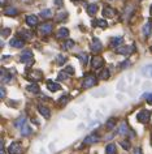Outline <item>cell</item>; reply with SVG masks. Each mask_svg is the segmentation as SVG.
<instances>
[{
    "label": "cell",
    "instance_id": "cell-1",
    "mask_svg": "<svg viewBox=\"0 0 152 154\" xmlns=\"http://www.w3.org/2000/svg\"><path fill=\"white\" fill-rule=\"evenodd\" d=\"M95 84H96V77H95V75H91V73H89V75H86V77L83 79L82 86L85 88V89H89V88H92Z\"/></svg>",
    "mask_w": 152,
    "mask_h": 154
},
{
    "label": "cell",
    "instance_id": "cell-2",
    "mask_svg": "<svg viewBox=\"0 0 152 154\" xmlns=\"http://www.w3.org/2000/svg\"><path fill=\"white\" fill-rule=\"evenodd\" d=\"M20 61H21V63H24V64H26V65H31L34 63L33 52L31 51H24V52L21 54Z\"/></svg>",
    "mask_w": 152,
    "mask_h": 154
},
{
    "label": "cell",
    "instance_id": "cell-3",
    "mask_svg": "<svg viewBox=\"0 0 152 154\" xmlns=\"http://www.w3.org/2000/svg\"><path fill=\"white\" fill-rule=\"evenodd\" d=\"M52 30H54V25L49 24V22H45V24L39 26V30H38V32H39L40 35L45 37V35H49V34L52 33Z\"/></svg>",
    "mask_w": 152,
    "mask_h": 154
},
{
    "label": "cell",
    "instance_id": "cell-4",
    "mask_svg": "<svg viewBox=\"0 0 152 154\" xmlns=\"http://www.w3.org/2000/svg\"><path fill=\"white\" fill-rule=\"evenodd\" d=\"M134 50H135L134 46H120V47L116 48V52L127 56V55H130V54L134 52Z\"/></svg>",
    "mask_w": 152,
    "mask_h": 154
},
{
    "label": "cell",
    "instance_id": "cell-5",
    "mask_svg": "<svg viewBox=\"0 0 152 154\" xmlns=\"http://www.w3.org/2000/svg\"><path fill=\"white\" fill-rule=\"evenodd\" d=\"M8 153L9 154H21L22 153V148H21V144L17 141L12 142L8 148Z\"/></svg>",
    "mask_w": 152,
    "mask_h": 154
},
{
    "label": "cell",
    "instance_id": "cell-6",
    "mask_svg": "<svg viewBox=\"0 0 152 154\" xmlns=\"http://www.w3.org/2000/svg\"><path fill=\"white\" fill-rule=\"evenodd\" d=\"M150 116H151L150 111L142 110V111L138 112V115H136V119H138V122H140V123H147L148 120H150Z\"/></svg>",
    "mask_w": 152,
    "mask_h": 154
},
{
    "label": "cell",
    "instance_id": "cell-7",
    "mask_svg": "<svg viewBox=\"0 0 152 154\" xmlns=\"http://www.w3.org/2000/svg\"><path fill=\"white\" fill-rule=\"evenodd\" d=\"M104 65V59L101 56H94L92 60H91V67L94 69H99Z\"/></svg>",
    "mask_w": 152,
    "mask_h": 154
},
{
    "label": "cell",
    "instance_id": "cell-8",
    "mask_svg": "<svg viewBox=\"0 0 152 154\" xmlns=\"http://www.w3.org/2000/svg\"><path fill=\"white\" fill-rule=\"evenodd\" d=\"M101 50H103V45H101V42L98 39V38H94L92 39V43H91V51L94 54H98L100 52Z\"/></svg>",
    "mask_w": 152,
    "mask_h": 154
},
{
    "label": "cell",
    "instance_id": "cell-9",
    "mask_svg": "<svg viewBox=\"0 0 152 154\" xmlns=\"http://www.w3.org/2000/svg\"><path fill=\"white\" fill-rule=\"evenodd\" d=\"M24 45H25V41L21 39V38H12L9 42V46H12L14 48H21L24 47Z\"/></svg>",
    "mask_w": 152,
    "mask_h": 154
},
{
    "label": "cell",
    "instance_id": "cell-10",
    "mask_svg": "<svg viewBox=\"0 0 152 154\" xmlns=\"http://www.w3.org/2000/svg\"><path fill=\"white\" fill-rule=\"evenodd\" d=\"M38 22H39V18H38L35 14H29V16H26V24L29 26H37Z\"/></svg>",
    "mask_w": 152,
    "mask_h": 154
},
{
    "label": "cell",
    "instance_id": "cell-11",
    "mask_svg": "<svg viewBox=\"0 0 152 154\" xmlns=\"http://www.w3.org/2000/svg\"><path fill=\"white\" fill-rule=\"evenodd\" d=\"M142 32H143V34L146 37H151L152 35V21H147L146 24L143 25Z\"/></svg>",
    "mask_w": 152,
    "mask_h": 154
},
{
    "label": "cell",
    "instance_id": "cell-12",
    "mask_svg": "<svg viewBox=\"0 0 152 154\" xmlns=\"http://www.w3.org/2000/svg\"><path fill=\"white\" fill-rule=\"evenodd\" d=\"M115 14H116V9L112 8V7H105V8L103 9V16L107 17V18L115 17Z\"/></svg>",
    "mask_w": 152,
    "mask_h": 154
},
{
    "label": "cell",
    "instance_id": "cell-13",
    "mask_svg": "<svg viewBox=\"0 0 152 154\" xmlns=\"http://www.w3.org/2000/svg\"><path fill=\"white\" fill-rule=\"evenodd\" d=\"M38 110H39V114L42 115L43 118L45 119H49V116H51V110L48 109V107H45V106H39L38 107Z\"/></svg>",
    "mask_w": 152,
    "mask_h": 154
},
{
    "label": "cell",
    "instance_id": "cell-14",
    "mask_svg": "<svg viewBox=\"0 0 152 154\" xmlns=\"http://www.w3.org/2000/svg\"><path fill=\"white\" fill-rule=\"evenodd\" d=\"M18 35L21 37V39H31L33 38V33L31 32H29V30H25V29H21L20 32H18Z\"/></svg>",
    "mask_w": 152,
    "mask_h": 154
},
{
    "label": "cell",
    "instance_id": "cell-15",
    "mask_svg": "<svg viewBox=\"0 0 152 154\" xmlns=\"http://www.w3.org/2000/svg\"><path fill=\"white\" fill-rule=\"evenodd\" d=\"M124 43V37H113L111 39V46L112 47H120Z\"/></svg>",
    "mask_w": 152,
    "mask_h": 154
},
{
    "label": "cell",
    "instance_id": "cell-16",
    "mask_svg": "<svg viewBox=\"0 0 152 154\" xmlns=\"http://www.w3.org/2000/svg\"><path fill=\"white\" fill-rule=\"evenodd\" d=\"M99 140H100V137L98 136V134H90V136H87L85 140H83V142H85V144H95V142H98Z\"/></svg>",
    "mask_w": 152,
    "mask_h": 154
},
{
    "label": "cell",
    "instance_id": "cell-17",
    "mask_svg": "<svg viewBox=\"0 0 152 154\" xmlns=\"http://www.w3.org/2000/svg\"><path fill=\"white\" fill-rule=\"evenodd\" d=\"M47 88H48V90H51V91H57V90H60V85L59 84H56V82H54V81H47Z\"/></svg>",
    "mask_w": 152,
    "mask_h": 154
},
{
    "label": "cell",
    "instance_id": "cell-18",
    "mask_svg": "<svg viewBox=\"0 0 152 154\" xmlns=\"http://www.w3.org/2000/svg\"><path fill=\"white\" fill-rule=\"evenodd\" d=\"M28 79L34 80V81H37V80H40V79H42V72H40V71H34V72L30 73Z\"/></svg>",
    "mask_w": 152,
    "mask_h": 154
},
{
    "label": "cell",
    "instance_id": "cell-19",
    "mask_svg": "<svg viewBox=\"0 0 152 154\" xmlns=\"http://www.w3.org/2000/svg\"><path fill=\"white\" fill-rule=\"evenodd\" d=\"M26 124V119L24 118V116H21V118H18L16 122H14V127L16 128H18V129H21L22 127H24Z\"/></svg>",
    "mask_w": 152,
    "mask_h": 154
},
{
    "label": "cell",
    "instance_id": "cell-20",
    "mask_svg": "<svg viewBox=\"0 0 152 154\" xmlns=\"http://www.w3.org/2000/svg\"><path fill=\"white\" fill-rule=\"evenodd\" d=\"M4 14H7V16H16V14H18V11L13 8V7H8V8L4 9Z\"/></svg>",
    "mask_w": 152,
    "mask_h": 154
},
{
    "label": "cell",
    "instance_id": "cell-21",
    "mask_svg": "<svg viewBox=\"0 0 152 154\" xmlns=\"http://www.w3.org/2000/svg\"><path fill=\"white\" fill-rule=\"evenodd\" d=\"M118 133H120V134H127V133H129V127H127V124H126L125 122H122V123L120 124Z\"/></svg>",
    "mask_w": 152,
    "mask_h": 154
},
{
    "label": "cell",
    "instance_id": "cell-22",
    "mask_svg": "<svg viewBox=\"0 0 152 154\" xmlns=\"http://www.w3.org/2000/svg\"><path fill=\"white\" fill-rule=\"evenodd\" d=\"M20 131H21V134H22V136H29V134L33 132L31 127H30V125H28V124H25V125L22 127V128H21Z\"/></svg>",
    "mask_w": 152,
    "mask_h": 154
},
{
    "label": "cell",
    "instance_id": "cell-23",
    "mask_svg": "<svg viewBox=\"0 0 152 154\" xmlns=\"http://www.w3.org/2000/svg\"><path fill=\"white\" fill-rule=\"evenodd\" d=\"M68 35H69V30H68L66 28H61L57 32V38H68Z\"/></svg>",
    "mask_w": 152,
    "mask_h": 154
},
{
    "label": "cell",
    "instance_id": "cell-24",
    "mask_svg": "<svg viewBox=\"0 0 152 154\" xmlns=\"http://www.w3.org/2000/svg\"><path fill=\"white\" fill-rule=\"evenodd\" d=\"M96 12H98V4H90L87 7V13H89L90 16H94Z\"/></svg>",
    "mask_w": 152,
    "mask_h": 154
},
{
    "label": "cell",
    "instance_id": "cell-25",
    "mask_svg": "<svg viewBox=\"0 0 152 154\" xmlns=\"http://www.w3.org/2000/svg\"><path fill=\"white\" fill-rule=\"evenodd\" d=\"M78 59H79V61H81L83 65H86V64H87V61H89V55H87L86 52L79 54V55H78Z\"/></svg>",
    "mask_w": 152,
    "mask_h": 154
},
{
    "label": "cell",
    "instance_id": "cell-26",
    "mask_svg": "<svg viewBox=\"0 0 152 154\" xmlns=\"http://www.w3.org/2000/svg\"><path fill=\"white\" fill-rule=\"evenodd\" d=\"M105 154H116V145L115 144H109L105 148Z\"/></svg>",
    "mask_w": 152,
    "mask_h": 154
},
{
    "label": "cell",
    "instance_id": "cell-27",
    "mask_svg": "<svg viewBox=\"0 0 152 154\" xmlns=\"http://www.w3.org/2000/svg\"><path fill=\"white\" fill-rule=\"evenodd\" d=\"M12 80L10 75H5V69H1V81L3 82H9Z\"/></svg>",
    "mask_w": 152,
    "mask_h": 154
},
{
    "label": "cell",
    "instance_id": "cell-28",
    "mask_svg": "<svg viewBox=\"0 0 152 154\" xmlns=\"http://www.w3.org/2000/svg\"><path fill=\"white\" fill-rule=\"evenodd\" d=\"M28 90H29V91H31V93H39V86H38L35 82H33L31 85H29V86H28Z\"/></svg>",
    "mask_w": 152,
    "mask_h": 154
},
{
    "label": "cell",
    "instance_id": "cell-29",
    "mask_svg": "<svg viewBox=\"0 0 152 154\" xmlns=\"http://www.w3.org/2000/svg\"><path fill=\"white\" fill-rule=\"evenodd\" d=\"M99 77H100L101 80H108L109 79V71L107 68H104L103 71L100 72V75H99Z\"/></svg>",
    "mask_w": 152,
    "mask_h": 154
},
{
    "label": "cell",
    "instance_id": "cell-30",
    "mask_svg": "<svg viewBox=\"0 0 152 154\" xmlns=\"http://www.w3.org/2000/svg\"><path fill=\"white\" fill-rule=\"evenodd\" d=\"M40 16L43 17V18H49V17H52V11L51 9H43L40 12Z\"/></svg>",
    "mask_w": 152,
    "mask_h": 154
},
{
    "label": "cell",
    "instance_id": "cell-31",
    "mask_svg": "<svg viewBox=\"0 0 152 154\" xmlns=\"http://www.w3.org/2000/svg\"><path fill=\"white\" fill-rule=\"evenodd\" d=\"M74 47V41H72V39H68L65 43H64V48L65 50H72Z\"/></svg>",
    "mask_w": 152,
    "mask_h": 154
},
{
    "label": "cell",
    "instance_id": "cell-32",
    "mask_svg": "<svg viewBox=\"0 0 152 154\" xmlns=\"http://www.w3.org/2000/svg\"><path fill=\"white\" fill-rule=\"evenodd\" d=\"M68 17V13L66 12H59L57 16H56V21H61V20H65Z\"/></svg>",
    "mask_w": 152,
    "mask_h": 154
},
{
    "label": "cell",
    "instance_id": "cell-33",
    "mask_svg": "<svg viewBox=\"0 0 152 154\" xmlns=\"http://www.w3.org/2000/svg\"><path fill=\"white\" fill-rule=\"evenodd\" d=\"M95 24H96L98 26H100V28H103V29H105V28H107V21H105V20H96V21H95Z\"/></svg>",
    "mask_w": 152,
    "mask_h": 154
},
{
    "label": "cell",
    "instance_id": "cell-34",
    "mask_svg": "<svg viewBox=\"0 0 152 154\" xmlns=\"http://www.w3.org/2000/svg\"><path fill=\"white\" fill-rule=\"evenodd\" d=\"M143 73H146V75H148V76H151L152 77V65H147L146 68H143V71H142Z\"/></svg>",
    "mask_w": 152,
    "mask_h": 154
},
{
    "label": "cell",
    "instance_id": "cell-35",
    "mask_svg": "<svg viewBox=\"0 0 152 154\" xmlns=\"http://www.w3.org/2000/svg\"><path fill=\"white\" fill-rule=\"evenodd\" d=\"M115 125H116V120H115V119H109L108 123H107V128L112 129V128H115Z\"/></svg>",
    "mask_w": 152,
    "mask_h": 154
},
{
    "label": "cell",
    "instance_id": "cell-36",
    "mask_svg": "<svg viewBox=\"0 0 152 154\" xmlns=\"http://www.w3.org/2000/svg\"><path fill=\"white\" fill-rule=\"evenodd\" d=\"M56 61H57L59 65H61V64H64L66 61V57L64 55H57V60H56Z\"/></svg>",
    "mask_w": 152,
    "mask_h": 154
},
{
    "label": "cell",
    "instance_id": "cell-37",
    "mask_svg": "<svg viewBox=\"0 0 152 154\" xmlns=\"http://www.w3.org/2000/svg\"><path fill=\"white\" fill-rule=\"evenodd\" d=\"M120 145L122 146L125 150H129V149H130V142L126 141V140H125V141H121V142H120Z\"/></svg>",
    "mask_w": 152,
    "mask_h": 154
},
{
    "label": "cell",
    "instance_id": "cell-38",
    "mask_svg": "<svg viewBox=\"0 0 152 154\" xmlns=\"http://www.w3.org/2000/svg\"><path fill=\"white\" fill-rule=\"evenodd\" d=\"M9 35H10V29L7 28V29H3L1 30V37L3 38H7V37H9Z\"/></svg>",
    "mask_w": 152,
    "mask_h": 154
},
{
    "label": "cell",
    "instance_id": "cell-39",
    "mask_svg": "<svg viewBox=\"0 0 152 154\" xmlns=\"http://www.w3.org/2000/svg\"><path fill=\"white\" fill-rule=\"evenodd\" d=\"M64 72H66L68 75H74V68L70 67V65H68V67L64 69Z\"/></svg>",
    "mask_w": 152,
    "mask_h": 154
},
{
    "label": "cell",
    "instance_id": "cell-40",
    "mask_svg": "<svg viewBox=\"0 0 152 154\" xmlns=\"http://www.w3.org/2000/svg\"><path fill=\"white\" fill-rule=\"evenodd\" d=\"M57 79L60 80V81H63V80H66V79H68L66 72H60V73H59V77H57Z\"/></svg>",
    "mask_w": 152,
    "mask_h": 154
},
{
    "label": "cell",
    "instance_id": "cell-41",
    "mask_svg": "<svg viewBox=\"0 0 152 154\" xmlns=\"http://www.w3.org/2000/svg\"><path fill=\"white\" fill-rule=\"evenodd\" d=\"M68 99H69V97H68V95H63V97H60L59 102L61 103V105H65V103L68 102Z\"/></svg>",
    "mask_w": 152,
    "mask_h": 154
},
{
    "label": "cell",
    "instance_id": "cell-42",
    "mask_svg": "<svg viewBox=\"0 0 152 154\" xmlns=\"http://www.w3.org/2000/svg\"><path fill=\"white\" fill-rule=\"evenodd\" d=\"M129 65H130V60L127 59V60H125L124 63H121V64H120V68H127Z\"/></svg>",
    "mask_w": 152,
    "mask_h": 154
},
{
    "label": "cell",
    "instance_id": "cell-43",
    "mask_svg": "<svg viewBox=\"0 0 152 154\" xmlns=\"http://www.w3.org/2000/svg\"><path fill=\"white\" fill-rule=\"evenodd\" d=\"M143 98H144V99H147V101L150 102V103H152V93H147V94H144V95H143Z\"/></svg>",
    "mask_w": 152,
    "mask_h": 154
},
{
    "label": "cell",
    "instance_id": "cell-44",
    "mask_svg": "<svg viewBox=\"0 0 152 154\" xmlns=\"http://www.w3.org/2000/svg\"><path fill=\"white\" fill-rule=\"evenodd\" d=\"M0 95H1V98H5V89L4 88H0Z\"/></svg>",
    "mask_w": 152,
    "mask_h": 154
},
{
    "label": "cell",
    "instance_id": "cell-45",
    "mask_svg": "<svg viewBox=\"0 0 152 154\" xmlns=\"http://www.w3.org/2000/svg\"><path fill=\"white\" fill-rule=\"evenodd\" d=\"M55 5L56 7H61L63 5V0H55Z\"/></svg>",
    "mask_w": 152,
    "mask_h": 154
},
{
    "label": "cell",
    "instance_id": "cell-46",
    "mask_svg": "<svg viewBox=\"0 0 152 154\" xmlns=\"http://www.w3.org/2000/svg\"><path fill=\"white\" fill-rule=\"evenodd\" d=\"M134 154H142V150H140V148H136L134 150Z\"/></svg>",
    "mask_w": 152,
    "mask_h": 154
},
{
    "label": "cell",
    "instance_id": "cell-47",
    "mask_svg": "<svg viewBox=\"0 0 152 154\" xmlns=\"http://www.w3.org/2000/svg\"><path fill=\"white\" fill-rule=\"evenodd\" d=\"M1 154H5V152H4V144H1Z\"/></svg>",
    "mask_w": 152,
    "mask_h": 154
},
{
    "label": "cell",
    "instance_id": "cell-48",
    "mask_svg": "<svg viewBox=\"0 0 152 154\" xmlns=\"http://www.w3.org/2000/svg\"><path fill=\"white\" fill-rule=\"evenodd\" d=\"M150 12H151V14H152V5H151V8H150Z\"/></svg>",
    "mask_w": 152,
    "mask_h": 154
},
{
    "label": "cell",
    "instance_id": "cell-49",
    "mask_svg": "<svg viewBox=\"0 0 152 154\" xmlns=\"http://www.w3.org/2000/svg\"><path fill=\"white\" fill-rule=\"evenodd\" d=\"M72 2H77V0H72Z\"/></svg>",
    "mask_w": 152,
    "mask_h": 154
}]
</instances>
